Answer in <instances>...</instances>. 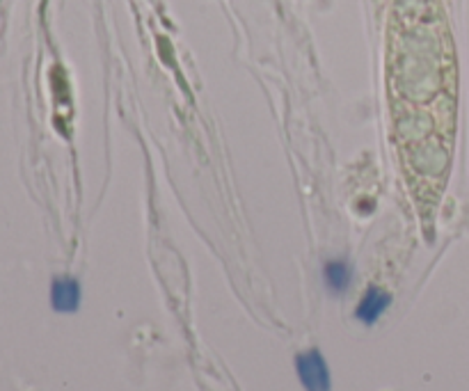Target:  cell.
Returning a JSON list of instances; mask_svg holds the SVG:
<instances>
[{"label": "cell", "mask_w": 469, "mask_h": 391, "mask_svg": "<svg viewBox=\"0 0 469 391\" xmlns=\"http://www.w3.org/2000/svg\"><path fill=\"white\" fill-rule=\"evenodd\" d=\"M295 373L305 391H332L330 366L318 348L295 355Z\"/></svg>", "instance_id": "1"}, {"label": "cell", "mask_w": 469, "mask_h": 391, "mask_svg": "<svg viewBox=\"0 0 469 391\" xmlns=\"http://www.w3.org/2000/svg\"><path fill=\"white\" fill-rule=\"evenodd\" d=\"M81 282L71 275H60L51 282V307L58 314H76L81 309Z\"/></svg>", "instance_id": "2"}, {"label": "cell", "mask_w": 469, "mask_h": 391, "mask_svg": "<svg viewBox=\"0 0 469 391\" xmlns=\"http://www.w3.org/2000/svg\"><path fill=\"white\" fill-rule=\"evenodd\" d=\"M392 307V293L380 286H369L355 307V318L366 327H373L382 318V314Z\"/></svg>", "instance_id": "3"}, {"label": "cell", "mask_w": 469, "mask_h": 391, "mask_svg": "<svg viewBox=\"0 0 469 391\" xmlns=\"http://www.w3.org/2000/svg\"><path fill=\"white\" fill-rule=\"evenodd\" d=\"M355 270L348 259H328L323 263V286L334 298L348 293L350 284H353Z\"/></svg>", "instance_id": "4"}]
</instances>
